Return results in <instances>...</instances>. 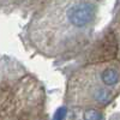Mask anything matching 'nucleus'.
Segmentation results:
<instances>
[{
    "label": "nucleus",
    "instance_id": "f257e3e1",
    "mask_svg": "<svg viewBox=\"0 0 120 120\" xmlns=\"http://www.w3.org/2000/svg\"><path fill=\"white\" fill-rule=\"evenodd\" d=\"M97 0H43L26 28V38L46 58H70L91 42Z\"/></svg>",
    "mask_w": 120,
    "mask_h": 120
},
{
    "label": "nucleus",
    "instance_id": "f03ea898",
    "mask_svg": "<svg viewBox=\"0 0 120 120\" xmlns=\"http://www.w3.org/2000/svg\"><path fill=\"white\" fill-rule=\"evenodd\" d=\"M0 120H48L42 83L12 58L0 60Z\"/></svg>",
    "mask_w": 120,
    "mask_h": 120
},
{
    "label": "nucleus",
    "instance_id": "7ed1b4c3",
    "mask_svg": "<svg viewBox=\"0 0 120 120\" xmlns=\"http://www.w3.org/2000/svg\"><path fill=\"white\" fill-rule=\"evenodd\" d=\"M120 96V60H94L68 78L65 102L71 109L107 108Z\"/></svg>",
    "mask_w": 120,
    "mask_h": 120
},
{
    "label": "nucleus",
    "instance_id": "20e7f679",
    "mask_svg": "<svg viewBox=\"0 0 120 120\" xmlns=\"http://www.w3.org/2000/svg\"><path fill=\"white\" fill-rule=\"evenodd\" d=\"M111 33L113 35L115 48H116V59L120 60V10L115 15V18L111 25Z\"/></svg>",
    "mask_w": 120,
    "mask_h": 120
},
{
    "label": "nucleus",
    "instance_id": "39448f33",
    "mask_svg": "<svg viewBox=\"0 0 120 120\" xmlns=\"http://www.w3.org/2000/svg\"><path fill=\"white\" fill-rule=\"evenodd\" d=\"M15 1V0H0V7H4V6H7L10 3Z\"/></svg>",
    "mask_w": 120,
    "mask_h": 120
},
{
    "label": "nucleus",
    "instance_id": "423d86ee",
    "mask_svg": "<svg viewBox=\"0 0 120 120\" xmlns=\"http://www.w3.org/2000/svg\"><path fill=\"white\" fill-rule=\"evenodd\" d=\"M108 120H120V112H118V113H115V114H113L111 118H109Z\"/></svg>",
    "mask_w": 120,
    "mask_h": 120
},
{
    "label": "nucleus",
    "instance_id": "0eeeda50",
    "mask_svg": "<svg viewBox=\"0 0 120 120\" xmlns=\"http://www.w3.org/2000/svg\"><path fill=\"white\" fill-rule=\"evenodd\" d=\"M97 1H100V0H97Z\"/></svg>",
    "mask_w": 120,
    "mask_h": 120
}]
</instances>
